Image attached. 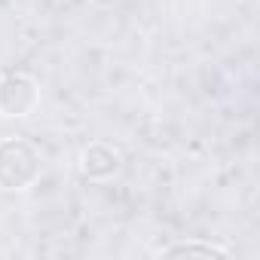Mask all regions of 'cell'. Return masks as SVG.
Wrapping results in <instances>:
<instances>
[{"label": "cell", "mask_w": 260, "mask_h": 260, "mask_svg": "<svg viewBox=\"0 0 260 260\" xmlns=\"http://www.w3.org/2000/svg\"><path fill=\"white\" fill-rule=\"evenodd\" d=\"M166 254H169V257H175V254H208V257H211V254H220V257H223L226 251H223V248H214V245H178V248H169Z\"/></svg>", "instance_id": "obj_3"}, {"label": "cell", "mask_w": 260, "mask_h": 260, "mask_svg": "<svg viewBox=\"0 0 260 260\" xmlns=\"http://www.w3.org/2000/svg\"><path fill=\"white\" fill-rule=\"evenodd\" d=\"M40 172V159L25 141H0V187L22 190Z\"/></svg>", "instance_id": "obj_1"}, {"label": "cell", "mask_w": 260, "mask_h": 260, "mask_svg": "<svg viewBox=\"0 0 260 260\" xmlns=\"http://www.w3.org/2000/svg\"><path fill=\"white\" fill-rule=\"evenodd\" d=\"M37 104V86L25 74H7L0 80V110L7 116H25Z\"/></svg>", "instance_id": "obj_2"}]
</instances>
